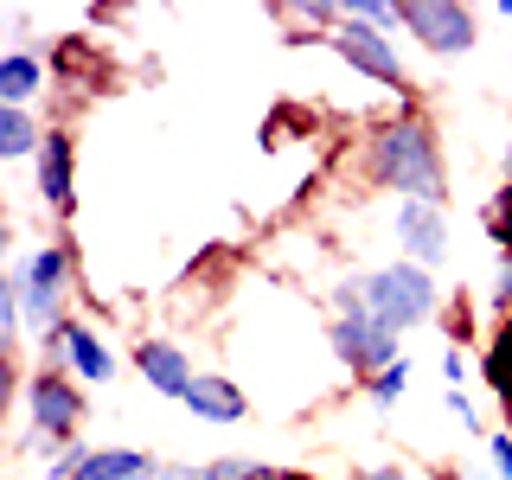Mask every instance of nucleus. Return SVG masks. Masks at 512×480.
I'll list each match as a JSON object with an SVG mask.
<instances>
[{
  "label": "nucleus",
  "mask_w": 512,
  "mask_h": 480,
  "mask_svg": "<svg viewBox=\"0 0 512 480\" xmlns=\"http://www.w3.org/2000/svg\"><path fill=\"white\" fill-rule=\"evenodd\" d=\"M359 480H416V474H410V468H365Z\"/></svg>",
  "instance_id": "nucleus-26"
},
{
  "label": "nucleus",
  "mask_w": 512,
  "mask_h": 480,
  "mask_svg": "<svg viewBox=\"0 0 512 480\" xmlns=\"http://www.w3.org/2000/svg\"><path fill=\"white\" fill-rule=\"evenodd\" d=\"M493 308L512 320V256H500V276H493Z\"/></svg>",
  "instance_id": "nucleus-25"
},
{
  "label": "nucleus",
  "mask_w": 512,
  "mask_h": 480,
  "mask_svg": "<svg viewBox=\"0 0 512 480\" xmlns=\"http://www.w3.org/2000/svg\"><path fill=\"white\" fill-rule=\"evenodd\" d=\"M154 480H199V468H160Z\"/></svg>",
  "instance_id": "nucleus-27"
},
{
  "label": "nucleus",
  "mask_w": 512,
  "mask_h": 480,
  "mask_svg": "<svg viewBox=\"0 0 512 480\" xmlns=\"http://www.w3.org/2000/svg\"><path fill=\"white\" fill-rule=\"evenodd\" d=\"M397 250H404V263H416V269H436L442 256H448V218H442V205L397 199Z\"/></svg>",
  "instance_id": "nucleus-8"
},
{
  "label": "nucleus",
  "mask_w": 512,
  "mask_h": 480,
  "mask_svg": "<svg viewBox=\"0 0 512 480\" xmlns=\"http://www.w3.org/2000/svg\"><path fill=\"white\" fill-rule=\"evenodd\" d=\"M90 455H96L90 442H58L52 455H45V468H52V480H84V468H90Z\"/></svg>",
  "instance_id": "nucleus-17"
},
{
  "label": "nucleus",
  "mask_w": 512,
  "mask_h": 480,
  "mask_svg": "<svg viewBox=\"0 0 512 480\" xmlns=\"http://www.w3.org/2000/svg\"><path fill=\"white\" fill-rule=\"evenodd\" d=\"M410 359H397L391 365V372H372V378H359V397H365V404H372V410H391L397 404V397H410Z\"/></svg>",
  "instance_id": "nucleus-15"
},
{
  "label": "nucleus",
  "mask_w": 512,
  "mask_h": 480,
  "mask_svg": "<svg viewBox=\"0 0 512 480\" xmlns=\"http://www.w3.org/2000/svg\"><path fill=\"white\" fill-rule=\"evenodd\" d=\"M442 384L448 391H468V352L461 346H442Z\"/></svg>",
  "instance_id": "nucleus-23"
},
{
  "label": "nucleus",
  "mask_w": 512,
  "mask_h": 480,
  "mask_svg": "<svg viewBox=\"0 0 512 480\" xmlns=\"http://www.w3.org/2000/svg\"><path fill=\"white\" fill-rule=\"evenodd\" d=\"M32 167H39V205L71 218L77 212V141H71V128H45V148Z\"/></svg>",
  "instance_id": "nucleus-7"
},
{
  "label": "nucleus",
  "mask_w": 512,
  "mask_h": 480,
  "mask_svg": "<svg viewBox=\"0 0 512 480\" xmlns=\"http://www.w3.org/2000/svg\"><path fill=\"white\" fill-rule=\"evenodd\" d=\"M480 372H487L493 397H500V404L512 410V327L493 333V346H487V359H480Z\"/></svg>",
  "instance_id": "nucleus-16"
},
{
  "label": "nucleus",
  "mask_w": 512,
  "mask_h": 480,
  "mask_svg": "<svg viewBox=\"0 0 512 480\" xmlns=\"http://www.w3.org/2000/svg\"><path fill=\"white\" fill-rule=\"evenodd\" d=\"M404 32L436 58L474 52V7L461 0H404Z\"/></svg>",
  "instance_id": "nucleus-6"
},
{
  "label": "nucleus",
  "mask_w": 512,
  "mask_h": 480,
  "mask_svg": "<svg viewBox=\"0 0 512 480\" xmlns=\"http://www.w3.org/2000/svg\"><path fill=\"white\" fill-rule=\"evenodd\" d=\"M288 480H301V474H288Z\"/></svg>",
  "instance_id": "nucleus-28"
},
{
  "label": "nucleus",
  "mask_w": 512,
  "mask_h": 480,
  "mask_svg": "<svg viewBox=\"0 0 512 480\" xmlns=\"http://www.w3.org/2000/svg\"><path fill=\"white\" fill-rule=\"evenodd\" d=\"M52 77H64L71 90H96L103 84V64H96V39H58L52 45Z\"/></svg>",
  "instance_id": "nucleus-13"
},
{
  "label": "nucleus",
  "mask_w": 512,
  "mask_h": 480,
  "mask_svg": "<svg viewBox=\"0 0 512 480\" xmlns=\"http://www.w3.org/2000/svg\"><path fill=\"white\" fill-rule=\"evenodd\" d=\"M365 186H384L397 199H423L442 205L448 199V167H442V141L429 116L416 103H397L391 122L365 128Z\"/></svg>",
  "instance_id": "nucleus-1"
},
{
  "label": "nucleus",
  "mask_w": 512,
  "mask_h": 480,
  "mask_svg": "<svg viewBox=\"0 0 512 480\" xmlns=\"http://www.w3.org/2000/svg\"><path fill=\"white\" fill-rule=\"evenodd\" d=\"M45 128L32 109H0V160H39Z\"/></svg>",
  "instance_id": "nucleus-14"
},
{
  "label": "nucleus",
  "mask_w": 512,
  "mask_h": 480,
  "mask_svg": "<svg viewBox=\"0 0 512 480\" xmlns=\"http://www.w3.org/2000/svg\"><path fill=\"white\" fill-rule=\"evenodd\" d=\"M269 468L263 461H250V455H218V461H205L199 480H263Z\"/></svg>",
  "instance_id": "nucleus-19"
},
{
  "label": "nucleus",
  "mask_w": 512,
  "mask_h": 480,
  "mask_svg": "<svg viewBox=\"0 0 512 480\" xmlns=\"http://www.w3.org/2000/svg\"><path fill=\"white\" fill-rule=\"evenodd\" d=\"M71 269H77V244L71 237H58V244H39L26 256H13L7 263V288L20 295L26 308V327H58L64 320V295H71Z\"/></svg>",
  "instance_id": "nucleus-3"
},
{
  "label": "nucleus",
  "mask_w": 512,
  "mask_h": 480,
  "mask_svg": "<svg viewBox=\"0 0 512 480\" xmlns=\"http://www.w3.org/2000/svg\"><path fill=\"white\" fill-rule=\"evenodd\" d=\"M327 52L340 58L346 71H359V77H372V84H384V90L397 96V103H410V71H404V58H397V45L384 39V32L359 26V20H346V26L327 39Z\"/></svg>",
  "instance_id": "nucleus-4"
},
{
  "label": "nucleus",
  "mask_w": 512,
  "mask_h": 480,
  "mask_svg": "<svg viewBox=\"0 0 512 480\" xmlns=\"http://www.w3.org/2000/svg\"><path fill=\"white\" fill-rule=\"evenodd\" d=\"M346 20H359V26H372V32H391V26H404V7H391V0H352Z\"/></svg>",
  "instance_id": "nucleus-18"
},
{
  "label": "nucleus",
  "mask_w": 512,
  "mask_h": 480,
  "mask_svg": "<svg viewBox=\"0 0 512 480\" xmlns=\"http://www.w3.org/2000/svg\"><path fill=\"white\" fill-rule=\"evenodd\" d=\"M39 90H45V58L32 45H13L0 58V109H26Z\"/></svg>",
  "instance_id": "nucleus-12"
},
{
  "label": "nucleus",
  "mask_w": 512,
  "mask_h": 480,
  "mask_svg": "<svg viewBox=\"0 0 512 480\" xmlns=\"http://www.w3.org/2000/svg\"><path fill=\"white\" fill-rule=\"evenodd\" d=\"M26 423L39 429L45 442H77V423H84V391H77V378H58V372H32L26 378Z\"/></svg>",
  "instance_id": "nucleus-5"
},
{
  "label": "nucleus",
  "mask_w": 512,
  "mask_h": 480,
  "mask_svg": "<svg viewBox=\"0 0 512 480\" xmlns=\"http://www.w3.org/2000/svg\"><path fill=\"white\" fill-rule=\"evenodd\" d=\"M480 224H487V237H493V244H500V250L512 256V186H506L500 199L487 205V212H480Z\"/></svg>",
  "instance_id": "nucleus-20"
},
{
  "label": "nucleus",
  "mask_w": 512,
  "mask_h": 480,
  "mask_svg": "<svg viewBox=\"0 0 512 480\" xmlns=\"http://www.w3.org/2000/svg\"><path fill=\"white\" fill-rule=\"evenodd\" d=\"M487 461H493V480H512V429L487 436Z\"/></svg>",
  "instance_id": "nucleus-22"
},
{
  "label": "nucleus",
  "mask_w": 512,
  "mask_h": 480,
  "mask_svg": "<svg viewBox=\"0 0 512 480\" xmlns=\"http://www.w3.org/2000/svg\"><path fill=\"white\" fill-rule=\"evenodd\" d=\"M359 288H365V314H372L384 333H397V340H404L410 327H423V320H436V308H442L436 276L416 269V263H404V256L384 263V269H365Z\"/></svg>",
  "instance_id": "nucleus-2"
},
{
  "label": "nucleus",
  "mask_w": 512,
  "mask_h": 480,
  "mask_svg": "<svg viewBox=\"0 0 512 480\" xmlns=\"http://www.w3.org/2000/svg\"><path fill=\"white\" fill-rule=\"evenodd\" d=\"M58 327H64V346H71V378L77 384H109V378H116V352L103 346V333L84 327L77 314H64Z\"/></svg>",
  "instance_id": "nucleus-11"
},
{
  "label": "nucleus",
  "mask_w": 512,
  "mask_h": 480,
  "mask_svg": "<svg viewBox=\"0 0 512 480\" xmlns=\"http://www.w3.org/2000/svg\"><path fill=\"white\" fill-rule=\"evenodd\" d=\"M442 410L455 416L461 429H480V410H474V397H468V391H448V397H442Z\"/></svg>",
  "instance_id": "nucleus-24"
},
{
  "label": "nucleus",
  "mask_w": 512,
  "mask_h": 480,
  "mask_svg": "<svg viewBox=\"0 0 512 480\" xmlns=\"http://www.w3.org/2000/svg\"><path fill=\"white\" fill-rule=\"evenodd\" d=\"M506 327H512V320H506ZM506 416H512V410H506Z\"/></svg>",
  "instance_id": "nucleus-29"
},
{
  "label": "nucleus",
  "mask_w": 512,
  "mask_h": 480,
  "mask_svg": "<svg viewBox=\"0 0 512 480\" xmlns=\"http://www.w3.org/2000/svg\"><path fill=\"white\" fill-rule=\"evenodd\" d=\"M186 410L199 416V423H224V429H231V423H244V416H250V391L237 378L199 372V384L186 391Z\"/></svg>",
  "instance_id": "nucleus-10"
},
{
  "label": "nucleus",
  "mask_w": 512,
  "mask_h": 480,
  "mask_svg": "<svg viewBox=\"0 0 512 480\" xmlns=\"http://www.w3.org/2000/svg\"><path fill=\"white\" fill-rule=\"evenodd\" d=\"M135 372L148 378L160 397H180V404H186L192 384H199V372H192V359H186V346H173V340H141V346H135Z\"/></svg>",
  "instance_id": "nucleus-9"
},
{
  "label": "nucleus",
  "mask_w": 512,
  "mask_h": 480,
  "mask_svg": "<svg viewBox=\"0 0 512 480\" xmlns=\"http://www.w3.org/2000/svg\"><path fill=\"white\" fill-rule=\"evenodd\" d=\"M442 327H448V340L455 346H468V333H474V308L461 295H448V308H442Z\"/></svg>",
  "instance_id": "nucleus-21"
}]
</instances>
